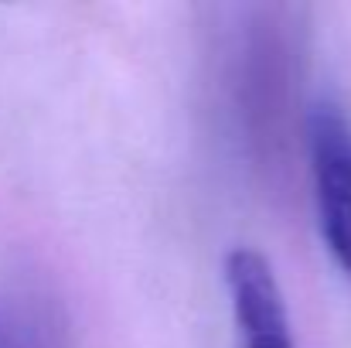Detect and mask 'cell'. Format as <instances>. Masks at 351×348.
I'll use <instances>...</instances> for the list:
<instances>
[{"label": "cell", "mask_w": 351, "mask_h": 348, "mask_svg": "<svg viewBox=\"0 0 351 348\" xmlns=\"http://www.w3.org/2000/svg\"><path fill=\"white\" fill-rule=\"evenodd\" d=\"M226 283L242 348H293L283 290L259 249L239 246L226 256Z\"/></svg>", "instance_id": "7a4b0ae2"}, {"label": "cell", "mask_w": 351, "mask_h": 348, "mask_svg": "<svg viewBox=\"0 0 351 348\" xmlns=\"http://www.w3.org/2000/svg\"><path fill=\"white\" fill-rule=\"evenodd\" d=\"M317 216L331 256L351 277V119L331 103H317L307 119Z\"/></svg>", "instance_id": "6da1fadb"}, {"label": "cell", "mask_w": 351, "mask_h": 348, "mask_svg": "<svg viewBox=\"0 0 351 348\" xmlns=\"http://www.w3.org/2000/svg\"><path fill=\"white\" fill-rule=\"evenodd\" d=\"M0 348H69L58 308L38 290L14 297L0 325Z\"/></svg>", "instance_id": "3957f363"}]
</instances>
